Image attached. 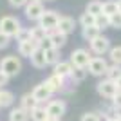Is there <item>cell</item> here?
<instances>
[{"instance_id": "cell-1", "label": "cell", "mask_w": 121, "mask_h": 121, "mask_svg": "<svg viewBox=\"0 0 121 121\" xmlns=\"http://www.w3.org/2000/svg\"><path fill=\"white\" fill-rule=\"evenodd\" d=\"M0 69L11 78V76H16L22 71V61L16 56H5L4 60L0 61Z\"/></svg>"}, {"instance_id": "cell-2", "label": "cell", "mask_w": 121, "mask_h": 121, "mask_svg": "<svg viewBox=\"0 0 121 121\" xmlns=\"http://www.w3.org/2000/svg\"><path fill=\"white\" fill-rule=\"evenodd\" d=\"M20 29H22L20 22H18V18H15V16H4V18L0 20V31L7 36H16Z\"/></svg>"}, {"instance_id": "cell-3", "label": "cell", "mask_w": 121, "mask_h": 121, "mask_svg": "<svg viewBox=\"0 0 121 121\" xmlns=\"http://www.w3.org/2000/svg\"><path fill=\"white\" fill-rule=\"evenodd\" d=\"M98 92H99V96H103V98H114L116 96V92H117V85H116V81L114 80H103V81H99L98 83Z\"/></svg>"}, {"instance_id": "cell-4", "label": "cell", "mask_w": 121, "mask_h": 121, "mask_svg": "<svg viewBox=\"0 0 121 121\" xmlns=\"http://www.w3.org/2000/svg\"><path fill=\"white\" fill-rule=\"evenodd\" d=\"M89 61H91V54H89V51H85V49H76V51H72L71 63L74 67H87V65H89Z\"/></svg>"}, {"instance_id": "cell-5", "label": "cell", "mask_w": 121, "mask_h": 121, "mask_svg": "<svg viewBox=\"0 0 121 121\" xmlns=\"http://www.w3.org/2000/svg\"><path fill=\"white\" fill-rule=\"evenodd\" d=\"M87 67H89V72L92 76H103L107 74V69H108V65H107V61L103 58H91Z\"/></svg>"}, {"instance_id": "cell-6", "label": "cell", "mask_w": 121, "mask_h": 121, "mask_svg": "<svg viewBox=\"0 0 121 121\" xmlns=\"http://www.w3.org/2000/svg\"><path fill=\"white\" fill-rule=\"evenodd\" d=\"M42 15H43V5H42V2H33V0H29V2L25 4V16H27L29 20H40Z\"/></svg>"}, {"instance_id": "cell-7", "label": "cell", "mask_w": 121, "mask_h": 121, "mask_svg": "<svg viewBox=\"0 0 121 121\" xmlns=\"http://www.w3.org/2000/svg\"><path fill=\"white\" fill-rule=\"evenodd\" d=\"M58 20H60V16L56 15L54 11H43V15L40 16V25L45 27L47 31H51V29L58 27Z\"/></svg>"}, {"instance_id": "cell-8", "label": "cell", "mask_w": 121, "mask_h": 121, "mask_svg": "<svg viewBox=\"0 0 121 121\" xmlns=\"http://www.w3.org/2000/svg\"><path fill=\"white\" fill-rule=\"evenodd\" d=\"M45 110H47V114H49V116L61 117L63 114H65V110H67V105L63 103V101H60V99H52V101H49V103H47Z\"/></svg>"}, {"instance_id": "cell-9", "label": "cell", "mask_w": 121, "mask_h": 121, "mask_svg": "<svg viewBox=\"0 0 121 121\" xmlns=\"http://www.w3.org/2000/svg\"><path fill=\"white\" fill-rule=\"evenodd\" d=\"M31 94L35 96V99L38 101V103H42V101H45V99H49V98H51L52 91H51L49 85L43 81V83H40V85H36L35 89H33V92H31Z\"/></svg>"}, {"instance_id": "cell-10", "label": "cell", "mask_w": 121, "mask_h": 121, "mask_svg": "<svg viewBox=\"0 0 121 121\" xmlns=\"http://www.w3.org/2000/svg\"><path fill=\"white\" fill-rule=\"evenodd\" d=\"M91 47L96 54H103L107 51H110V42L107 40L105 36H96L94 40H91Z\"/></svg>"}, {"instance_id": "cell-11", "label": "cell", "mask_w": 121, "mask_h": 121, "mask_svg": "<svg viewBox=\"0 0 121 121\" xmlns=\"http://www.w3.org/2000/svg\"><path fill=\"white\" fill-rule=\"evenodd\" d=\"M38 47H40V45H38V42H35V40H25V42H20V45H18V52H20V56L31 58Z\"/></svg>"}, {"instance_id": "cell-12", "label": "cell", "mask_w": 121, "mask_h": 121, "mask_svg": "<svg viewBox=\"0 0 121 121\" xmlns=\"http://www.w3.org/2000/svg\"><path fill=\"white\" fill-rule=\"evenodd\" d=\"M56 31H60V33H63V35L72 33V31H74V20H72V18H69V16H60Z\"/></svg>"}, {"instance_id": "cell-13", "label": "cell", "mask_w": 121, "mask_h": 121, "mask_svg": "<svg viewBox=\"0 0 121 121\" xmlns=\"http://www.w3.org/2000/svg\"><path fill=\"white\" fill-rule=\"evenodd\" d=\"M31 63L36 67V69H42V67L47 65V60H45V52H43V49H38L35 51V54L31 56Z\"/></svg>"}, {"instance_id": "cell-14", "label": "cell", "mask_w": 121, "mask_h": 121, "mask_svg": "<svg viewBox=\"0 0 121 121\" xmlns=\"http://www.w3.org/2000/svg\"><path fill=\"white\" fill-rule=\"evenodd\" d=\"M72 63L71 61H58L54 65V74H58V76H71V72H72Z\"/></svg>"}, {"instance_id": "cell-15", "label": "cell", "mask_w": 121, "mask_h": 121, "mask_svg": "<svg viewBox=\"0 0 121 121\" xmlns=\"http://www.w3.org/2000/svg\"><path fill=\"white\" fill-rule=\"evenodd\" d=\"M29 117L33 121H45L47 117H49V114H47L45 110V107H40V105H36L33 110L29 112Z\"/></svg>"}, {"instance_id": "cell-16", "label": "cell", "mask_w": 121, "mask_h": 121, "mask_svg": "<svg viewBox=\"0 0 121 121\" xmlns=\"http://www.w3.org/2000/svg\"><path fill=\"white\" fill-rule=\"evenodd\" d=\"M27 119H29V112L25 108H22V107L13 108L9 112V121H27Z\"/></svg>"}, {"instance_id": "cell-17", "label": "cell", "mask_w": 121, "mask_h": 121, "mask_svg": "<svg viewBox=\"0 0 121 121\" xmlns=\"http://www.w3.org/2000/svg\"><path fill=\"white\" fill-rule=\"evenodd\" d=\"M45 83L49 85V89H51L52 92H56V91H60L61 87H63V76L52 74L51 78H47V80H45Z\"/></svg>"}, {"instance_id": "cell-18", "label": "cell", "mask_w": 121, "mask_h": 121, "mask_svg": "<svg viewBox=\"0 0 121 121\" xmlns=\"http://www.w3.org/2000/svg\"><path fill=\"white\" fill-rule=\"evenodd\" d=\"M36 105H38V101L35 99V96H33V94H24V96H22L20 107H22V108H25L27 112H31Z\"/></svg>"}, {"instance_id": "cell-19", "label": "cell", "mask_w": 121, "mask_h": 121, "mask_svg": "<svg viewBox=\"0 0 121 121\" xmlns=\"http://www.w3.org/2000/svg\"><path fill=\"white\" fill-rule=\"evenodd\" d=\"M45 60H47V65H56L60 61V52L56 47H51V49H45Z\"/></svg>"}, {"instance_id": "cell-20", "label": "cell", "mask_w": 121, "mask_h": 121, "mask_svg": "<svg viewBox=\"0 0 121 121\" xmlns=\"http://www.w3.org/2000/svg\"><path fill=\"white\" fill-rule=\"evenodd\" d=\"M65 36L67 35H63V33H60V31H56V33H52L49 38H51V42H52V45H54L56 49H60V47L65 45V42H67Z\"/></svg>"}, {"instance_id": "cell-21", "label": "cell", "mask_w": 121, "mask_h": 121, "mask_svg": "<svg viewBox=\"0 0 121 121\" xmlns=\"http://www.w3.org/2000/svg\"><path fill=\"white\" fill-rule=\"evenodd\" d=\"M45 33H47V29H45V27H42V25L33 27V29H31V40L38 42V45H40V42L45 38Z\"/></svg>"}, {"instance_id": "cell-22", "label": "cell", "mask_w": 121, "mask_h": 121, "mask_svg": "<svg viewBox=\"0 0 121 121\" xmlns=\"http://www.w3.org/2000/svg\"><path fill=\"white\" fill-rule=\"evenodd\" d=\"M87 13H91V15H94V16L101 15V13H103V4L98 2V0L89 2V4H87Z\"/></svg>"}, {"instance_id": "cell-23", "label": "cell", "mask_w": 121, "mask_h": 121, "mask_svg": "<svg viewBox=\"0 0 121 121\" xmlns=\"http://www.w3.org/2000/svg\"><path fill=\"white\" fill-rule=\"evenodd\" d=\"M15 101V96L13 92L9 91H0V107H11Z\"/></svg>"}, {"instance_id": "cell-24", "label": "cell", "mask_w": 121, "mask_h": 121, "mask_svg": "<svg viewBox=\"0 0 121 121\" xmlns=\"http://www.w3.org/2000/svg\"><path fill=\"white\" fill-rule=\"evenodd\" d=\"M96 36H99V29H98L96 25H89V27H83V38L85 40H94Z\"/></svg>"}, {"instance_id": "cell-25", "label": "cell", "mask_w": 121, "mask_h": 121, "mask_svg": "<svg viewBox=\"0 0 121 121\" xmlns=\"http://www.w3.org/2000/svg\"><path fill=\"white\" fill-rule=\"evenodd\" d=\"M96 27L98 29H107V27H110V16H107L105 13L98 15L96 16Z\"/></svg>"}, {"instance_id": "cell-26", "label": "cell", "mask_w": 121, "mask_h": 121, "mask_svg": "<svg viewBox=\"0 0 121 121\" xmlns=\"http://www.w3.org/2000/svg\"><path fill=\"white\" fill-rule=\"evenodd\" d=\"M119 76H121V65L114 63V65H110L108 69H107V78H108V80H114V81H116Z\"/></svg>"}, {"instance_id": "cell-27", "label": "cell", "mask_w": 121, "mask_h": 121, "mask_svg": "<svg viewBox=\"0 0 121 121\" xmlns=\"http://www.w3.org/2000/svg\"><path fill=\"white\" fill-rule=\"evenodd\" d=\"M117 2H114V0H108V2H105L103 4V13H105L107 16H112L114 13H117Z\"/></svg>"}, {"instance_id": "cell-28", "label": "cell", "mask_w": 121, "mask_h": 121, "mask_svg": "<svg viewBox=\"0 0 121 121\" xmlns=\"http://www.w3.org/2000/svg\"><path fill=\"white\" fill-rule=\"evenodd\" d=\"M80 24H81V27H89V25H96V16L94 15H91V13H83L81 15V18H80Z\"/></svg>"}, {"instance_id": "cell-29", "label": "cell", "mask_w": 121, "mask_h": 121, "mask_svg": "<svg viewBox=\"0 0 121 121\" xmlns=\"http://www.w3.org/2000/svg\"><path fill=\"white\" fill-rule=\"evenodd\" d=\"M85 76H87L85 67H74L72 72H71V78L74 81H83V80H85Z\"/></svg>"}, {"instance_id": "cell-30", "label": "cell", "mask_w": 121, "mask_h": 121, "mask_svg": "<svg viewBox=\"0 0 121 121\" xmlns=\"http://www.w3.org/2000/svg\"><path fill=\"white\" fill-rule=\"evenodd\" d=\"M110 60H112V63H117V65H121V45H119V47H114V49H110Z\"/></svg>"}, {"instance_id": "cell-31", "label": "cell", "mask_w": 121, "mask_h": 121, "mask_svg": "<svg viewBox=\"0 0 121 121\" xmlns=\"http://www.w3.org/2000/svg\"><path fill=\"white\" fill-rule=\"evenodd\" d=\"M110 27H116V29H121V11L114 13L110 16Z\"/></svg>"}, {"instance_id": "cell-32", "label": "cell", "mask_w": 121, "mask_h": 121, "mask_svg": "<svg viewBox=\"0 0 121 121\" xmlns=\"http://www.w3.org/2000/svg\"><path fill=\"white\" fill-rule=\"evenodd\" d=\"M80 121H101V117L98 116L96 112H85V114L81 116Z\"/></svg>"}, {"instance_id": "cell-33", "label": "cell", "mask_w": 121, "mask_h": 121, "mask_svg": "<svg viewBox=\"0 0 121 121\" xmlns=\"http://www.w3.org/2000/svg\"><path fill=\"white\" fill-rule=\"evenodd\" d=\"M16 40H18V42H25V40H31V31L20 29V31H18V35H16Z\"/></svg>"}, {"instance_id": "cell-34", "label": "cell", "mask_w": 121, "mask_h": 121, "mask_svg": "<svg viewBox=\"0 0 121 121\" xmlns=\"http://www.w3.org/2000/svg\"><path fill=\"white\" fill-rule=\"evenodd\" d=\"M7 45H9V36L0 31V49H5Z\"/></svg>"}, {"instance_id": "cell-35", "label": "cell", "mask_w": 121, "mask_h": 121, "mask_svg": "<svg viewBox=\"0 0 121 121\" xmlns=\"http://www.w3.org/2000/svg\"><path fill=\"white\" fill-rule=\"evenodd\" d=\"M51 47H54V45H52V42H51V38H49V36H45V38H43V40L40 42V49H43V51H45V49H51Z\"/></svg>"}, {"instance_id": "cell-36", "label": "cell", "mask_w": 121, "mask_h": 121, "mask_svg": "<svg viewBox=\"0 0 121 121\" xmlns=\"http://www.w3.org/2000/svg\"><path fill=\"white\" fill-rule=\"evenodd\" d=\"M112 103H114V107H116V108H121V91L116 92V96L112 98Z\"/></svg>"}, {"instance_id": "cell-37", "label": "cell", "mask_w": 121, "mask_h": 121, "mask_svg": "<svg viewBox=\"0 0 121 121\" xmlns=\"http://www.w3.org/2000/svg\"><path fill=\"white\" fill-rule=\"evenodd\" d=\"M7 81H9V76H7L4 71H2V69H0V87L7 85Z\"/></svg>"}, {"instance_id": "cell-38", "label": "cell", "mask_w": 121, "mask_h": 121, "mask_svg": "<svg viewBox=\"0 0 121 121\" xmlns=\"http://www.w3.org/2000/svg\"><path fill=\"white\" fill-rule=\"evenodd\" d=\"M29 2V0H9V4L13 5V7H22V5H25Z\"/></svg>"}, {"instance_id": "cell-39", "label": "cell", "mask_w": 121, "mask_h": 121, "mask_svg": "<svg viewBox=\"0 0 121 121\" xmlns=\"http://www.w3.org/2000/svg\"><path fill=\"white\" fill-rule=\"evenodd\" d=\"M116 85H117V91H121V76L116 80Z\"/></svg>"}, {"instance_id": "cell-40", "label": "cell", "mask_w": 121, "mask_h": 121, "mask_svg": "<svg viewBox=\"0 0 121 121\" xmlns=\"http://www.w3.org/2000/svg\"><path fill=\"white\" fill-rule=\"evenodd\" d=\"M45 121H60V117H54V116H49Z\"/></svg>"}, {"instance_id": "cell-41", "label": "cell", "mask_w": 121, "mask_h": 121, "mask_svg": "<svg viewBox=\"0 0 121 121\" xmlns=\"http://www.w3.org/2000/svg\"><path fill=\"white\" fill-rule=\"evenodd\" d=\"M117 9L121 11V0H117Z\"/></svg>"}, {"instance_id": "cell-42", "label": "cell", "mask_w": 121, "mask_h": 121, "mask_svg": "<svg viewBox=\"0 0 121 121\" xmlns=\"http://www.w3.org/2000/svg\"><path fill=\"white\" fill-rule=\"evenodd\" d=\"M116 121H121V116H119V117H117V119H116Z\"/></svg>"}, {"instance_id": "cell-43", "label": "cell", "mask_w": 121, "mask_h": 121, "mask_svg": "<svg viewBox=\"0 0 121 121\" xmlns=\"http://www.w3.org/2000/svg\"><path fill=\"white\" fill-rule=\"evenodd\" d=\"M33 2H42V0H33Z\"/></svg>"}, {"instance_id": "cell-44", "label": "cell", "mask_w": 121, "mask_h": 121, "mask_svg": "<svg viewBox=\"0 0 121 121\" xmlns=\"http://www.w3.org/2000/svg\"><path fill=\"white\" fill-rule=\"evenodd\" d=\"M107 121H110V119H107Z\"/></svg>"}]
</instances>
